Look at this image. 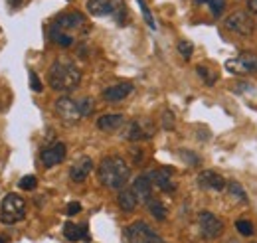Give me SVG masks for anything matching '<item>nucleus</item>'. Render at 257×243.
<instances>
[{
  "mask_svg": "<svg viewBox=\"0 0 257 243\" xmlns=\"http://www.w3.org/2000/svg\"><path fill=\"white\" fill-rule=\"evenodd\" d=\"M196 73L206 81V85H214V83L218 81V75H216V73H212L206 65H198V67H196Z\"/></svg>",
  "mask_w": 257,
  "mask_h": 243,
  "instance_id": "obj_25",
  "label": "nucleus"
},
{
  "mask_svg": "<svg viewBox=\"0 0 257 243\" xmlns=\"http://www.w3.org/2000/svg\"><path fill=\"white\" fill-rule=\"evenodd\" d=\"M87 243H89V241H87Z\"/></svg>",
  "mask_w": 257,
  "mask_h": 243,
  "instance_id": "obj_37",
  "label": "nucleus"
},
{
  "mask_svg": "<svg viewBox=\"0 0 257 243\" xmlns=\"http://www.w3.org/2000/svg\"><path fill=\"white\" fill-rule=\"evenodd\" d=\"M155 133H157V129H155V123L151 121V119H135L128 125L127 139L133 141V143H141V141L153 139Z\"/></svg>",
  "mask_w": 257,
  "mask_h": 243,
  "instance_id": "obj_10",
  "label": "nucleus"
},
{
  "mask_svg": "<svg viewBox=\"0 0 257 243\" xmlns=\"http://www.w3.org/2000/svg\"><path fill=\"white\" fill-rule=\"evenodd\" d=\"M83 26H85V16H83L81 12H77V10H73V12H62L60 16H56L50 28H56V30L71 34V32L81 30ZM71 36H73V34H71Z\"/></svg>",
  "mask_w": 257,
  "mask_h": 243,
  "instance_id": "obj_9",
  "label": "nucleus"
},
{
  "mask_svg": "<svg viewBox=\"0 0 257 243\" xmlns=\"http://www.w3.org/2000/svg\"><path fill=\"white\" fill-rule=\"evenodd\" d=\"M0 243H4V239H2V237H0Z\"/></svg>",
  "mask_w": 257,
  "mask_h": 243,
  "instance_id": "obj_36",
  "label": "nucleus"
},
{
  "mask_svg": "<svg viewBox=\"0 0 257 243\" xmlns=\"http://www.w3.org/2000/svg\"><path fill=\"white\" fill-rule=\"evenodd\" d=\"M50 38H52L58 46H62V48H69V46H73V42H75V38H73L71 34L56 30V28H50Z\"/></svg>",
  "mask_w": 257,
  "mask_h": 243,
  "instance_id": "obj_21",
  "label": "nucleus"
},
{
  "mask_svg": "<svg viewBox=\"0 0 257 243\" xmlns=\"http://www.w3.org/2000/svg\"><path fill=\"white\" fill-rule=\"evenodd\" d=\"M36 186H38V180H36V176H32V174L24 176V178L18 182V188H22V190H34Z\"/></svg>",
  "mask_w": 257,
  "mask_h": 243,
  "instance_id": "obj_29",
  "label": "nucleus"
},
{
  "mask_svg": "<svg viewBox=\"0 0 257 243\" xmlns=\"http://www.w3.org/2000/svg\"><path fill=\"white\" fill-rule=\"evenodd\" d=\"M64 237L67 241H89V227L87 223H71L67 221L64 225Z\"/></svg>",
  "mask_w": 257,
  "mask_h": 243,
  "instance_id": "obj_16",
  "label": "nucleus"
},
{
  "mask_svg": "<svg viewBox=\"0 0 257 243\" xmlns=\"http://www.w3.org/2000/svg\"><path fill=\"white\" fill-rule=\"evenodd\" d=\"M162 127L166 131H172L174 129V115H172V111H164L162 113Z\"/></svg>",
  "mask_w": 257,
  "mask_h": 243,
  "instance_id": "obj_31",
  "label": "nucleus"
},
{
  "mask_svg": "<svg viewBox=\"0 0 257 243\" xmlns=\"http://www.w3.org/2000/svg\"><path fill=\"white\" fill-rule=\"evenodd\" d=\"M6 2H8V4H10V6H12V8H20V6H22V2H24V0H6Z\"/></svg>",
  "mask_w": 257,
  "mask_h": 243,
  "instance_id": "obj_35",
  "label": "nucleus"
},
{
  "mask_svg": "<svg viewBox=\"0 0 257 243\" xmlns=\"http://www.w3.org/2000/svg\"><path fill=\"white\" fill-rule=\"evenodd\" d=\"M198 186L202 190H210V192H222L225 188L224 176H220L218 172L214 170H204L200 176H198Z\"/></svg>",
  "mask_w": 257,
  "mask_h": 243,
  "instance_id": "obj_15",
  "label": "nucleus"
},
{
  "mask_svg": "<svg viewBox=\"0 0 257 243\" xmlns=\"http://www.w3.org/2000/svg\"><path fill=\"white\" fill-rule=\"evenodd\" d=\"M87 12L95 18L111 16L117 24H125L127 18L125 0H87Z\"/></svg>",
  "mask_w": 257,
  "mask_h": 243,
  "instance_id": "obj_4",
  "label": "nucleus"
},
{
  "mask_svg": "<svg viewBox=\"0 0 257 243\" xmlns=\"http://www.w3.org/2000/svg\"><path fill=\"white\" fill-rule=\"evenodd\" d=\"M224 26L227 30L239 34V36H251L253 30H255V22H253L251 14L249 12H243V10H237V12L229 14L225 18Z\"/></svg>",
  "mask_w": 257,
  "mask_h": 243,
  "instance_id": "obj_7",
  "label": "nucleus"
},
{
  "mask_svg": "<svg viewBox=\"0 0 257 243\" xmlns=\"http://www.w3.org/2000/svg\"><path fill=\"white\" fill-rule=\"evenodd\" d=\"M247 8H249V12L257 14V0H249V2H247Z\"/></svg>",
  "mask_w": 257,
  "mask_h": 243,
  "instance_id": "obj_34",
  "label": "nucleus"
},
{
  "mask_svg": "<svg viewBox=\"0 0 257 243\" xmlns=\"http://www.w3.org/2000/svg\"><path fill=\"white\" fill-rule=\"evenodd\" d=\"M65 154H67V149H65L64 143H54L52 147L44 149L40 158H42V164L44 168H54L58 164H62L65 160Z\"/></svg>",
  "mask_w": 257,
  "mask_h": 243,
  "instance_id": "obj_12",
  "label": "nucleus"
},
{
  "mask_svg": "<svg viewBox=\"0 0 257 243\" xmlns=\"http://www.w3.org/2000/svg\"><path fill=\"white\" fill-rule=\"evenodd\" d=\"M91 170H93V160H91L89 156H81V158H77V160L71 164V168H69V178H71L73 182L81 184L87 180V176L91 174Z\"/></svg>",
  "mask_w": 257,
  "mask_h": 243,
  "instance_id": "obj_14",
  "label": "nucleus"
},
{
  "mask_svg": "<svg viewBox=\"0 0 257 243\" xmlns=\"http://www.w3.org/2000/svg\"><path fill=\"white\" fill-rule=\"evenodd\" d=\"M235 229L241 233V235H245V237H249V235H253L255 233V227H253V223L249 221V219H237L235 221Z\"/></svg>",
  "mask_w": 257,
  "mask_h": 243,
  "instance_id": "obj_24",
  "label": "nucleus"
},
{
  "mask_svg": "<svg viewBox=\"0 0 257 243\" xmlns=\"http://www.w3.org/2000/svg\"><path fill=\"white\" fill-rule=\"evenodd\" d=\"M178 54L184 58V60H190L194 54V46L192 42H186V40H180L178 42Z\"/></svg>",
  "mask_w": 257,
  "mask_h": 243,
  "instance_id": "obj_26",
  "label": "nucleus"
},
{
  "mask_svg": "<svg viewBox=\"0 0 257 243\" xmlns=\"http://www.w3.org/2000/svg\"><path fill=\"white\" fill-rule=\"evenodd\" d=\"M133 192L137 194L139 202H145V204L153 198V182H151L149 174H143V176L135 178V182H133Z\"/></svg>",
  "mask_w": 257,
  "mask_h": 243,
  "instance_id": "obj_18",
  "label": "nucleus"
},
{
  "mask_svg": "<svg viewBox=\"0 0 257 243\" xmlns=\"http://www.w3.org/2000/svg\"><path fill=\"white\" fill-rule=\"evenodd\" d=\"M93 111V99L91 97H60L56 101V115L65 123V125H75L83 117H89Z\"/></svg>",
  "mask_w": 257,
  "mask_h": 243,
  "instance_id": "obj_3",
  "label": "nucleus"
},
{
  "mask_svg": "<svg viewBox=\"0 0 257 243\" xmlns=\"http://www.w3.org/2000/svg\"><path fill=\"white\" fill-rule=\"evenodd\" d=\"M227 190H229V194H231V196H235L237 200H243V202L247 200V194L243 192V188H241L237 182H229L227 184Z\"/></svg>",
  "mask_w": 257,
  "mask_h": 243,
  "instance_id": "obj_28",
  "label": "nucleus"
},
{
  "mask_svg": "<svg viewBox=\"0 0 257 243\" xmlns=\"http://www.w3.org/2000/svg\"><path fill=\"white\" fill-rule=\"evenodd\" d=\"M48 83L58 93L75 91L81 83V69L73 61L65 60V58L56 60L48 69Z\"/></svg>",
  "mask_w": 257,
  "mask_h": 243,
  "instance_id": "obj_1",
  "label": "nucleus"
},
{
  "mask_svg": "<svg viewBox=\"0 0 257 243\" xmlns=\"http://www.w3.org/2000/svg\"><path fill=\"white\" fill-rule=\"evenodd\" d=\"M225 69L233 75H247V73H257V56L243 52L237 58L225 61Z\"/></svg>",
  "mask_w": 257,
  "mask_h": 243,
  "instance_id": "obj_8",
  "label": "nucleus"
},
{
  "mask_svg": "<svg viewBox=\"0 0 257 243\" xmlns=\"http://www.w3.org/2000/svg\"><path fill=\"white\" fill-rule=\"evenodd\" d=\"M198 223H200V231H202V235H204L206 239H216V237H220L222 231H224L222 219L210 212L200 213V215H198Z\"/></svg>",
  "mask_w": 257,
  "mask_h": 243,
  "instance_id": "obj_11",
  "label": "nucleus"
},
{
  "mask_svg": "<svg viewBox=\"0 0 257 243\" xmlns=\"http://www.w3.org/2000/svg\"><path fill=\"white\" fill-rule=\"evenodd\" d=\"M125 239L127 243H164L161 235L143 219L133 221L131 225L125 227Z\"/></svg>",
  "mask_w": 257,
  "mask_h": 243,
  "instance_id": "obj_6",
  "label": "nucleus"
},
{
  "mask_svg": "<svg viewBox=\"0 0 257 243\" xmlns=\"http://www.w3.org/2000/svg\"><path fill=\"white\" fill-rule=\"evenodd\" d=\"M196 4H208L210 6V10H212V16H222V12H224L225 8V0H194Z\"/></svg>",
  "mask_w": 257,
  "mask_h": 243,
  "instance_id": "obj_23",
  "label": "nucleus"
},
{
  "mask_svg": "<svg viewBox=\"0 0 257 243\" xmlns=\"http://www.w3.org/2000/svg\"><path fill=\"white\" fill-rule=\"evenodd\" d=\"M81 212V204L79 202H69L67 206H65V213L67 215H75V213Z\"/></svg>",
  "mask_w": 257,
  "mask_h": 243,
  "instance_id": "obj_33",
  "label": "nucleus"
},
{
  "mask_svg": "<svg viewBox=\"0 0 257 243\" xmlns=\"http://www.w3.org/2000/svg\"><path fill=\"white\" fill-rule=\"evenodd\" d=\"M139 2V8H141V12H143V16H145V22L155 30L157 28V24H155V18H153V14H151V10H149V6L145 4V0H137Z\"/></svg>",
  "mask_w": 257,
  "mask_h": 243,
  "instance_id": "obj_27",
  "label": "nucleus"
},
{
  "mask_svg": "<svg viewBox=\"0 0 257 243\" xmlns=\"http://www.w3.org/2000/svg\"><path fill=\"white\" fill-rule=\"evenodd\" d=\"M117 202H119V208H121L123 212L131 213L137 210L139 198H137V194L133 192V188H121V192H119V196H117Z\"/></svg>",
  "mask_w": 257,
  "mask_h": 243,
  "instance_id": "obj_19",
  "label": "nucleus"
},
{
  "mask_svg": "<svg viewBox=\"0 0 257 243\" xmlns=\"http://www.w3.org/2000/svg\"><path fill=\"white\" fill-rule=\"evenodd\" d=\"M123 125H125V117L123 115H103V117L97 119V129L105 131V133L119 131Z\"/></svg>",
  "mask_w": 257,
  "mask_h": 243,
  "instance_id": "obj_20",
  "label": "nucleus"
},
{
  "mask_svg": "<svg viewBox=\"0 0 257 243\" xmlns=\"http://www.w3.org/2000/svg\"><path fill=\"white\" fill-rule=\"evenodd\" d=\"M147 208H149V212L153 213V217H155V219H159V221L166 219V208H164V204H162V202L151 198V200L147 202Z\"/></svg>",
  "mask_w": 257,
  "mask_h": 243,
  "instance_id": "obj_22",
  "label": "nucleus"
},
{
  "mask_svg": "<svg viewBox=\"0 0 257 243\" xmlns=\"http://www.w3.org/2000/svg\"><path fill=\"white\" fill-rule=\"evenodd\" d=\"M28 77H30V89L36 93L42 91V81H40V77L36 75V71H30L28 73Z\"/></svg>",
  "mask_w": 257,
  "mask_h": 243,
  "instance_id": "obj_32",
  "label": "nucleus"
},
{
  "mask_svg": "<svg viewBox=\"0 0 257 243\" xmlns=\"http://www.w3.org/2000/svg\"><path fill=\"white\" fill-rule=\"evenodd\" d=\"M180 156H182L184 162H188L190 166H198V164H200V156L190 151H180Z\"/></svg>",
  "mask_w": 257,
  "mask_h": 243,
  "instance_id": "obj_30",
  "label": "nucleus"
},
{
  "mask_svg": "<svg viewBox=\"0 0 257 243\" xmlns=\"http://www.w3.org/2000/svg\"><path fill=\"white\" fill-rule=\"evenodd\" d=\"M172 172H174L172 168H159V170H151V172H147V174H149L151 182L155 184L159 190L166 192V194H174V192H176V186L170 180V174H172Z\"/></svg>",
  "mask_w": 257,
  "mask_h": 243,
  "instance_id": "obj_13",
  "label": "nucleus"
},
{
  "mask_svg": "<svg viewBox=\"0 0 257 243\" xmlns=\"http://www.w3.org/2000/svg\"><path fill=\"white\" fill-rule=\"evenodd\" d=\"M97 178L109 190H121L131 178V168L121 156H107L97 168Z\"/></svg>",
  "mask_w": 257,
  "mask_h": 243,
  "instance_id": "obj_2",
  "label": "nucleus"
},
{
  "mask_svg": "<svg viewBox=\"0 0 257 243\" xmlns=\"http://www.w3.org/2000/svg\"><path fill=\"white\" fill-rule=\"evenodd\" d=\"M26 215V202L18 194H8L0 202V221L6 225H12Z\"/></svg>",
  "mask_w": 257,
  "mask_h": 243,
  "instance_id": "obj_5",
  "label": "nucleus"
},
{
  "mask_svg": "<svg viewBox=\"0 0 257 243\" xmlns=\"http://www.w3.org/2000/svg\"><path fill=\"white\" fill-rule=\"evenodd\" d=\"M131 93H133V83L125 81V83H117V85L107 87V89L103 91V99H105L107 103H119V101L127 99Z\"/></svg>",
  "mask_w": 257,
  "mask_h": 243,
  "instance_id": "obj_17",
  "label": "nucleus"
}]
</instances>
